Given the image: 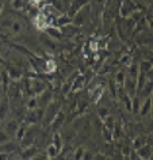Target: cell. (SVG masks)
Wrapping results in <instances>:
<instances>
[{
	"label": "cell",
	"instance_id": "1",
	"mask_svg": "<svg viewBox=\"0 0 153 160\" xmlns=\"http://www.w3.org/2000/svg\"><path fill=\"white\" fill-rule=\"evenodd\" d=\"M152 147L146 144V145H142L141 148L137 149V156H138V159L141 160H151L152 158Z\"/></svg>",
	"mask_w": 153,
	"mask_h": 160
},
{
	"label": "cell",
	"instance_id": "2",
	"mask_svg": "<svg viewBox=\"0 0 153 160\" xmlns=\"http://www.w3.org/2000/svg\"><path fill=\"white\" fill-rule=\"evenodd\" d=\"M35 152H37V148L33 147V145H30V147L25 148V151H23V153L21 155V158H22V160H30L33 156L37 155Z\"/></svg>",
	"mask_w": 153,
	"mask_h": 160
},
{
	"label": "cell",
	"instance_id": "3",
	"mask_svg": "<svg viewBox=\"0 0 153 160\" xmlns=\"http://www.w3.org/2000/svg\"><path fill=\"white\" fill-rule=\"evenodd\" d=\"M45 30H46V33L49 34L52 38H56V39H60V38H61V34H62V33H61V30H60V29H57V27L47 26Z\"/></svg>",
	"mask_w": 153,
	"mask_h": 160
},
{
	"label": "cell",
	"instance_id": "4",
	"mask_svg": "<svg viewBox=\"0 0 153 160\" xmlns=\"http://www.w3.org/2000/svg\"><path fill=\"white\" fill-rule=\"evenodd\" d=\"M102 94H103V87H102V86L96 87L95 90L91 91V99H92L94 102H98L99 99L102 98Z\"/></svg>",
	"mask_w": 153,
	"mask_h": 160
},
{
	"label": "cell",
	"instance_id": "5",
	"mask_svg": "<svg viewBox=\"0 0 153 160\" xmlns=\"http://www.w3.org/2000/svg\"><path fill=\"white\" fill-rule=\"evenodd\" d=\"M129 14H131V4L129 2H123L121 4V15L122 17H127Z\"/></svg>",
	"mask_w": 153,
	"mask_h": 160
},
{
	"label": "cell",
	"instance_id": "6",
	"mask_svg": "<svg viewBox=\"0 0 153 160\" xmlns=\"http://www.w3.org/2000/svg\"><path fill=\"white\" fill-rule=\"evenodd\" d=\"M62 119H64V114L62 113H57L56 117L53 118V130H57L60 126L62 125Z\"/></svg>",
	"mask_w": 153,
	"mask_h": 160
},
{
	"label": "cell",
	"instance_id": "7",
	"mask_svg": "<svg viewBox=\"0 0 153 160\" xmlns=\"http://www.w3.org/2000/svg\"><path fill=\"white\" fill-rule=\"evenodd\" d=\"M46 153H47V158L49 159H53V158H56L58 153H60V151L57 149V148L54 147V144L52 142L49 147H47V149H46Z\"/></svg>",
	"mask_w": 153,
	"mask_h": 160
},
{
	"label": "cell",
	"instance_id": "8",
	"mask_svg": "<svg viewBox=\"0 0 153 160\" xmlns=\"http://www.w3.org/2000/svg\"><path fill=\"white\" fill-rule=\"evenodd\" d=\"M83 86H84V76H79V78H76L73 86H72V91H77L83 88Z\"/></svg>",
	"mask_w": 153,
	"mask_h": 160
},
{
	"label": "cell",
	"instance_id": "9",
	"mask_svg": "<svg viewBox=\"0 0 153 160\" xmlns=\"http://www.w3.org/2000/svg\"><path fill=\"white\" fill-rule=\"evenodd\" d=\"M125 72L123 71H119L118 73L115 75V83L118 84V88L119 87H123V84H125Z\"/></svg>",
	"mask_w": 153,
	"mask_h": 160
},
{
	"label": "cell",
	"instance_id": "10",
	"mask_svg": "<svg viewBox=\"0 0 153 160\" xmlns=\"http://www.w3.org/2000/svg\"><path fill=\"white\" fill-rule=\"evenodd\" d=\"M71 22V18L68 17V15H65V14H62V15H60V17L56 19V23H58V25H61V26H64V25H68V23Z\"/></svg>",
	"mask_w": 153,
	"mask_h": 160
},
{
	"label": "cell",
	"instance_id": "11",
	"mask_svg": "<svg viewBox=\"0 0 153 160\" xmlns=\"http://www.w3.org/2000/svg\"><path fill=\"white\" fill-rule=\"evenodd\" d=\"M151 105H152V101H151V98H148L146 101H145L144 106L141 107V114H142V115H145V114H146L148 111L151 110Z\"/></svg>",
	"mask_w": 153,
	"mask_h": 160
},
{
	"label": "cell",
	"instance_id": "12",
	"mask_svg": "<svg viewBox=\"0 0 153 160\" xmlns=\"http://www.w3.org/2000/svg\"><path fill=\"white\" fill-rule=\"evenodd\" d=\"M26 136V128L25 126H18L17 129V138L18 140H23Z\"/></svg>",
	"mask_w": 153,
	"mask_h": 160
},
{
	"label": "cell",
	"instance_id": "13",
	"mask_svg": "<svg viewBox=\"0 0 153 160\" xmlns=\"http://www.w3.org/2000/svg\"><path fill=\"white\" fill-rule=\"evenodd\" d=\"M45 65H46V68L43 69L45 72H52V71L56 69V64H54L53 60H47V61L45 62Z\"/></svg>",
	"mask_w": 153,
	"mask_h": 160
},
{
	"label": "cell",
	"instance_id": "14",
	"mask_svg": "<svg viewBox=\"0 0 153 160\" xmlns=\"http://www.w3.org/2000/svg\"><path fill=\"white\" fill-rule=\"evenodd\" d=\"M10 140V136L4 130H0V144H6Z\"/></svg>",
	"mask_w": 153,
	"mask_h": 160
},
{
	"label": "cell",
	"instance_id": "15",
	"mask_svg": "<svg viewBox=\"0 0 153 160\" xmlns=\"http://www.w3.org/2000/svg\"><path fill=\"white\" fill-rule=\"evenodd\" d=\"M142 145H145V144H144V138H142V137H137V138L134 140V144H133V147L136 148V151L138 149V148H141Z\"/></svg>",
	"mask_w": 153,
	"mask_h": 160
},
{
	"label": "cell",
	"instance_id": "16",
	"mask_svg": "<svg viewBox=\"0 0 153 160\" xmlns=\"http://www.w3.org/2000/svg\"><path fill=\"white\" fill-rule=\"evenodd\" d=\"M130 56H126V57H123L122 60H121V64L125 67H130Z\"/></svg>",
	"mask_w": 153,
	"mask_h": 160
},
{
	"label": "cell",
	"instance_id": "17",
	"mask_svg": "<svg viewBox=\"0 0 153 160\" xmlns=\"http://www.w3.org/2000/svg\"><path fill=\"white\" fill-rule=\"evenodd\" d=\"M83 160H94V156H92L91 152H84L83 153Z\"/></svg>",
	"mask_w": 153,
	"mask_h": 160
},
{
	"label": "cell",
	"instance_id": "18",
	"mask_svg": "<svg viewBox=\"0 0 153 160\" xmlns=\"http://www.w3.org/2000/svg\"><path fill=\"white\" fill-rule=\"evenodd\" d=\"M35 106H37V99H31L30 101V103H29V109L31 110H35Z\"/></svg>",
	"mask_w": 153,
	"mask_h": 160
},
{
	"label": "cell",
	"instance_id": "19",
	"mask_svg": "<svg viewBox=\"0 0 153 160\" xmlns=\"http://www.w3.org/2000/svg\"><path fill=\"white\" fill-rule=\"evenodd\" d=\"M81 158H83V149L80 148V149H77V155L75 156V160H81Z\"/></svg>",
	"mask_w": 153,
	"mask_h": 160
},
{
	"label": "cell",
	"instance_id": "20",
	"mask_svg": "<svg viewBox=\"0 0 153 160\" xmlns=\"http://www.w3.org/2000/svg\"><path fill=\"white\" fill-rule=\"evenodd\" d=\"M30 160H46V158H43L42 155H35V156H33Z\"/></svg>",
	"mask_w": 153,
	"mask_h": 160
},
{
	"label": "cell",
	"instance_id": "21",
	"mask_svg": "<svg viewBox=\"0 0 153 160\" xmlns=\"http://www.w3.org/2000/svg\"><path fill=\"white\" fill-rule=\"evenodd\" d=\"M10 156L7 153H0V160H8Z\"/></svg>",
	"mask_w": 153,
	"mask_h": 160
},
{
	"label": "cell",
	"instance_id": "22",
	"mask_svg": "<svg viewBox=\"0 0 153 160\" xmlns=\"http://www.w3.org/2000/svg\"><path fill=\"white\" fill-rule=\"evenodd\" d=\"M95 160H106V158H104V156H100V155H98V156H95L94 158Z\"/></svg>",
	"mask_w": 153,
	"mask_h": 160
},
{
	"label": "cell",
	"instance_id": "23",
	"mask_svg": "<svg viewBox=\"0 0 153 160\" xmlns=\"http://www.w3.org/2000/svg\"><path fill=\"white\" fill-rule=\"evenodd\" d=\"M14 30H15V31L19 30V26H18V25H14Z\"/></svg>",
	"mask_w": 153,
	"mask_h": 160
},
{
	"label": "cell",
	"instance_id": "24",
	"mask_svg": "<svg viewBox=\"0 0 153 160\" xmlns=\"http://www.w3.org/2000/svg\"><path fill=\"white\" fill-rule=\"evenodd\" d=\"M125 160H130V159H129V156H125Z\"/></svg>",
	"mask_w": 153,
	"mask_h": 160
},
{
	"label": "cell",
	"instance_id": "25",
	"mask_svg": "<svg viewBox=\"0 0 153 160\" xmlns=\"http://www.w3.org/2000/svg\"><path fill=\"white\" fill-rule=\"evenodd\" d=\"M2 7H3V6H2V4H0V11H2Z\"/></svg>",
	"mask_w": 153,
	"mask_h": 160
}]
</instances>
